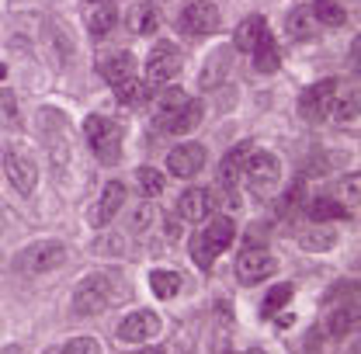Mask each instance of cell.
Returning a JSON list of instances; mask_svg holds the SVG:
<instances>
[{
    "mask_svg": "<svg viewBox=\"0 0 361 354\" xmlns=\"http://www.w3.org/2000/svg\"><path fill=\"white\" fill-rule=\"evenodd\" d=\"M4 77H7V66H4V63H0V80H4Z\"/></svg>",
    "mask_w": 361,
    "mask_h": 354,
    "instance_id": "obj_36",
    "label": "cell"
},
{
    "mask_svg": "<svg viewBox=\"0 0 361 354\" xmlns=\"http://www.w3.org/2000/svg\"><path fill=\"white\" fill-rule=\"evenodd\" d=\"M351 326H355V310L334 312V319H330V337H344Z\"/></svg>",
    "mask_w": 361,
    "mask_h": 354,
    "instance_id": "obj_33",
    "label": "cell"
},
{
    "mask_svg": "<svg viewBox=\"0 0 361 354\" xmlns=\"http://www.w3.org/2000/svg\"><path fill=\"white\" fill-rule=\"evenodd\" d=\"M316 18L310 7H295L292 14H288V21H285V35L292 39V42H310V39H316Z\"/></svg>",
    "mask_w": 361,
    "mask_h": 354,
    "instance_id": "obj_17",
    "label": "cell"
},
{
    "mask_svg": "<svg viewBox=\"0 0 361 354\" xmlns=\"http://www.w3.org/2000/svg\"><path fill=\"white\" fill-rule=\"evenodd\" d=\"M178 212L184 222H205L209 219V212H212V195L209 191H202V188H191V191H184L178 202Z\"/></svg>",
    "mask_w": 361,
    "mask_h": 354,
    "instance_id": "obj_16",
    "label": "cell"
},
{
    "mask_svg": "<svg viewBox=\"0 0 361 354\" xmlns=\"http://www.w3.org/2000/svg\"><path fill=\"white\" fill-rule=\"evenodd\" d=\"M4 171H7V181L18 195H32L35 184H39V167L35 160L21 149V146H7L4 149Z\"/></svg>",
    "mask_w": 361,
    "mask_h": 354,
    "instance_id": "obj_5",
    "label": "cell"
},
{
    "mask_svg": "<svg viewBox=\"0 0 361 354\" xmlns=\"http://www.w3.org/2000/svg\"><path fill=\"white\" fill-rule=\"evenodd\" d=\"M84 135L101 164H108V167L118 164V157H122V126L118 122H111L104 115H90L84 122Z\"/></svg>",
    "mask_w": 361,
    "mask_h": 354,
    "instance_id": "obj_2",
    "label": "cell"
},
{
    "mask_svg": "<svg viewBox=\"0 0 361 354\" xmlns=\"http://www.w3.org/2000/svg\"><path fill=\"white\" fill-rule=\"evenodd\" d=\"M223 354H233V351H223Z\"/></svg>",
    "mask_w": 361,
    "mask_h": 354,
    "instance_id": "obj_39",
    "label": "cell"
},
{
    "mask_svg": "<svg viewBox=\"0 0 361 354\" xmlns=\"http://www.w3.org/2000/svg\"><path fill=\"white\" fill-rule=\"evenodd\" d=\"M205 167V146L202 142H180L167 157V171L174 177H195Z\"/></svg>",
    "mask_w": 361,
    "mask_h": 354,
    "instance_id": "obj_13",
    "label": "cell"
},
{
    "mask_svg": "<svg viewBox=\"0 0 361 354\" xmlns=\"http://www.w3.org/2000/svg\"><path fill=\"white\" fill-rule=\"evenodd\" d=\"M129 28L135 35H153L160 28V11L153 4H135L133 14H129Z\"/></svg>",
    "mask_w": 361,
    "mask_h": 354,
    "instance_id": "obj_24",
    "label": "cell"
},
{
    "mask_svg": "<svg viewBox=\"0 0 361 354\" xmlns=\"http://www.w3.org/2000/svg\"><path fill=\"white\" fill-rule=\"evenodd\" d=\"M135 354H167L164 348H142V351H135Z\"/></svg>",
    "mask_w": 361,
    "mask_h": 354,
    "instance_id": "obj_35",
    "label": "cell"
},
{
    "mask_svg": "<svg viewBox=\"0 0 361 354\" xmlns=\"http://www.w3.org/2000/svg\"><path fill=\"white\" fill-rule=\"evenodd\" d=\"M157 222V209H153V202H142V205H135L133 212H129V233H146L149 226Z\"/></svg>",
    "mask_w": 361,
    "mask_h": 354,
    "instance_id": "obj_31",
    "label": "cell"
},
{
    "mask_svg": "<svg viewBox=\"0 0 361 354\" xmlns=\"http://www.w3.org/2000/svg\"><path fill=\"white\" fill-rule=\"evenodd\" d=\"M250 153H254V142L243 139L240 146H233V149L223 157V164H219V181H223L226 188H236V181L243 177V167H247Z\"/></svg>",
    "mask_w": 361,
    "mask_h": 354,
    "instance_id": "obj_14",
    "label": "cell"
},
{
    "mask_svg": "<svg viewBox=\"0 0 361 354\" xmlns=\"http://www.w3.org/2000/svg\"><path fill=\"white\" fill-rule=\"evenodd\" d=\"M250 52H254V70H257V73H274V70L281 66V56H278V45L271 39V32L254 45Z\"/></svg>",
    "mask_w": 361,
    "mask_h": 354,
    "instance_id": "obj_23",
    "label": "cell"
},
{
    "mask_svg": "<svg viewBox=\"0 0 361 354\" xmlns=\"http://www.w3.org/2000/svg\"><path fill=\"white\" fill-rule=\"evenodd\" d=\"M115 25H118L115 4H87V32L94 39H104Z\"/></svg>",
    "mask_w": 361,
    "mask_h": 354,
    "instance_id": "obj_19",
    "label": "cell"
},
{
    "mask_svg": "<svg viewBox=\"0 0 361 354\" xmlns=\"http://www.w3.org/2000/svg\"><path fill=\"white\" fill-rule=\"evenodd\" d=\"M334 243H337V233H334L330 226H323V222H316L313 229H306V233L299 236V247L310 250V254H323V250H330Z\"/></svg>",
    "mask_w": 361,
    "mask_h": 354,
    "instance_id": "obj_21",
    "label": "cell"
},
{
    "mask_svg": "<svg viewBox=\"0 0 361 354\" xmlns=\"http://www.w3.org/2000/svg\"><path fill=\"white\" fill-rule=\"evenodd\" d=\"M264 35H268V21H264L261 14H250V18H243V21L236 25V49L250 52Z\"/></svg>",
    "mask_w": 361,
    "mask_h": 354,
    "instance_id": "obj_20",
    "label": "cell"
},
{
    "mask_svg": "<svg viewBox=\"0 0 361 354\" xmlns=\"http://www.w3.org/2000/svg\"><path fill=\"white\" fill-rule=\"evenodd\" d=\"M198 122H202V104L191 101V97H184L174 108H157V111H153V129H157V133H167V135L195 133Z\"/></svg>",
    "mask_w": 361,
    "mask_h": 354,
    "instance_id": "obj_3",
    "label": "cell"
},
{
    "mask_svg": "<svg viewBox=\"0 0 361 354\" xmlns=\"http://www.w3.org/2000/svg\"><path fill=\"white\" fill-rule=\"evenodd\" d=\"M63 264H66V243H59V240L35 243L25 254V271H32V274H45V271H56Z\"/></svg>",
    "mask_w": 361,
    "mask_h": 354,
    "instance_id": "obj_12",
    "label": "cell"
},
{
    "mask_svg": "<svg viewBox=\"0 0 361 354\" xmlns=\"http://www.w3.org/2000/svg\"><path fill=\"white\" fill-rule=\"evenodd\" d=\"M292 292H295L292 285H274L268 295H264V306H261V312H264V316H274V312H281L285 306H288V303H292Z\"/></svg>",
    "mask_w": 361,
    "mask_h": 354,
    "instance_id": "obj_30",
    "label": "cell"
},
{
    "mask_svg": "<svg viewBox=\"0 0 361 354\" xmlns=\"http://www.w3.org/2000/svg\"><path fill=\"white\" fill-rule=\"evenodd\" d=\"M278 271V261L271 257L268 250H257V247H250V250H243L240 257H236V278L243 281V285H257V281H264Z\"/></svg>",
    "mask_w": 361,
    "mask_h": 354,
    "instance_id": "obj_11",
    "label": "cell"
},
{
    "mask_svg": "<svg viewBox=\"0 0 361 354\" xmlns=\"http://www.w3.org/2000/svg\"><path fill=\"white\" fill-rule=\"evenodd\" d=\"M87 4H115V0H87Z\"/></svg>",
    "mask_w": 361,
    "mask_h": 354,
    "instance_id": "obj_37",
    "label": "cell"
},
{
    "mask_svg": "<svg viewBox=\"0 0 361 354\" xmlns=\"http://www.w3.org/2000/svg\"><path fill=\"white\" fill-rule=\"evenodd\" d=\"M243 174H247L250 191H257V195H268V191H274V184L281 181V160H278L274 153H268V149H261V153H250V160H247Z\"/></svg>",
    "mask_w": 361,
    "mask_h": 354,
    "instance_id": "obj_9",
    "label": "cell"
},
{
    "mask_svg": "<svg viewBox=\"0 0 361 354\" xmlns=\"http://www.w3.org/2000/svg\"><path fill=\"white\" fill-rule=\"evenodd\" d=\"M97 70H101V77H104L108 84H118V80H126V77L135 73V56L126 52V49H122V52H111L108 59H101Z\"/></svg>",
    "mask_w": 361,
    "mask_h": 354,
    "instance_id": "obj_18",
    "label": "cell"
},
{
    "mask_svg": "<svg viewBox=\"0 0 361 354\" xmlns=\"http://www.w3.org/2000/svg\"><path fill=\"white\" fill-rule=\"evenodd\" d=\"M111 87H115V97H118L122 104H133V108L146 104L149 94H153L149 84H142V80H135V77H126V80H118V84H111Z\"/></svg>",
    "mask_w": 361,
    "mask_h": 354,
    "instance_id": "obj_22",
    "label": "cell"
},
{
    "mask_svg": "<svg viewBox=\"0 0 361 354\" xmlns=\"http://www.w3.org/2000/svg\"><path fill=\"white\" fill-rule=\"evenodd\" d=\"M313 18H316V25L341 28V25L348 21V11H344L337 0H316V4H313Z\"/></svg>",
    "mask_w": 361,
    "mask_h": 354,
    "instance_id": "obj_26",
    "label": "cell"
},
{
    "mask_svg": "<svg viewBox=\"0 0 361 354\" xmlns=\"http://www.w3.org/2000/svg\"><path fill=\"white\" fill-rule=\"evenodd\" d=\"M233 236H236V222L226 219V216L212 219L191 240V257H195V264L202 267V271H209V267L216 264V257H219L223 250H229Z\"/></svg>",
    "mask_w": 361,
    "mask_h": 354,
    "instance_id": "obj_1",
    "label": "cell"
},
{
    "mask_svg": "<svg viewBox=\"0 0 361 354\" xmlns=\"http://www.w3.org/2000/svg\"><path fill=\"white\" fill-rule=\"evenodd\" d=\"M330 111H334V122H337V126H355V122H358V94H351L348 101L334 104Z\"/></svg>",
    "mask_w": 361,
    "mask_h": 354,
    "instance_id": "obj_32",
    "label": "cell"
},
{
    "mask_svg": "<svg viewBox=\"0 0 361 354\" xmlns=\"http://www.w3.org/2000/svg\"><path fill=\"white\" fill-rule=\"evenodd\" d=\"M157 334H160V316L153 310L129 312V316L118 323V330H115V337H118L122 344H142V341H153Z\"/></svg>",
    "mask_w": 361,
    "mask_h": 354,
    "instance_id": "obj_10",
    "label": "cell"
},
{
    "mask_svg": "<svg viewBox=\"0 0 361 354\" xmlns=\"http://www.w3.org/2000/svg\"><path fill=\"white\" fill-rule=\"evenodd\" d=\"M111 299H115L111 278L108 274H87L73 292V312L77 316H97L101 310L111 306Z\"/></svg>",
    "mask_w": 361,
    "mask_h": 354,
    "instance_id": "obj_4",
    "label": "cell"
},
{
    "mask_svg": "<svg viewBox=\"0 0 361 354\" xmlns=\"http://www.w3.org/2000/svg\"><path fill=\"white\" fill-rule=\"evenodd\" d=\"M180 73V52L178 45L171 42H157L149 59H146V84L149 87H164L167 80H174Z\"/></svg>",
    "mask_w": 361,
    "mask_h": 354,
    "instance_id": "obj_8",
    "label": "cell"
},
{
    "mask_svg": "<svg viewBox=\"0 0 361 354\" xmlns=\"http://www.w3.org/2000/svg\"><path fill=\"white\" fill-rule=\"evenodd\" d=\"M149 288H153V295H157V299H174V295L180 292V274L178 271L160 267V271H153V274H149Z\"/></svg>",
    "mask_w": 361,
    "mask_h": 354,
    "instance_id": "obj_25",
    "label": "cell"
},
{
    "mask_svg": "<svg viewBox=\"0 0 361 354\" xmlns=\"http://www.w3.org/2000/svg\"><path fill=\"white\" fill-rule=\"evenodd\" d=\"M122 205H126V184H122V181H108V184H104V195H101V202H97V209H94V226H97V229L108 226V222L118 216Z\"/></svg>",
    "mask_w": 361,
    "mask_h": 354,
    "instance_id": "obj_15",
    "label": "cell"
},
{
    "mask_svg": "<svg viewBox=\"0 0 361 354\" xmlns=\"http://www.w3.org/2000/svg\"><path fill=\"white\" fill-rule=\"evenodd\" d=\"M337 84H341V80L326 77V80H319V84L302 90L299 111H302L306 122H323V118H330V108L337 104V101H334V97H337Z\"/></svg>",
    "mask_w": 361,
    "mask_h": 354,
    "instance_id": "obj_7",
    "label": "cell"
},
{
    "mask_svg": "<svg viewBox=\"0 0 361 354\" xmlns=\"http://www.w3.org/2000/svg\"><path fill=\"white\" fill-rule=\"evenodd\" d=\"M59 354H101V344L90 341V337H77V341H70Z\"/></svg>",
    "mask_w": 361,
    "mask_h": 354,
    "instance_id": "obj_34",
    "label": "cell"
},
{
    "mask_svg": "<svg viewBox=\"0 0 361 354\" xmlns=\"http://www.w3.org/2000/svg\"><path fill=\"white\" fill-rule=\"evenodd\" d=\"M247 354H264V351H261V348H250V351H247Z\"/></svg>",
    "mask_w": 361,
    "mask_h": 354,
    "instance_id": "obj_38",
    "label": "cell"
},
{
    "mask_svg": "<svg viewBox=\"0 0 361 354\" xmlns=\"http://www.w3.org/2000/svg\"><path fill=\"white\" fill-rule=\"evenodd\" d=\"M310 219L313 222H334V219H348V209L334 198H316L310 205Z\"/></svg>",
    "mask_w": 361,
    "mask_h": 354,
    "instance_id": "obj_27",
    "label": "cell"
},
{
    "mask_svg": "<svg viewBox=\"0 0 361 354\" xmlns=\"http://www.w3.org/2000/svg\"><path fill=\"white\" fill-rule=\"evenodd\" d=\"M0 126L4 129H21V111L14 90H0Z\"/></svg>",
    "mask_w": 361,
    "mask_h": 354,
    "instance_id": "obj_29",
    "label": "cell"
},
{
    "mask_svg": "<svg viewBox=\"0 0 361 354\" xmlns=\"http://www.w3.org/2000/svg\"><path fill=\"white\" fill-rule=\"evenodd\" d=\"M178 28L184 35H212L219 28V7L212 0H188L178 14Z\"/></svg>",
    "mask_w": 361,
    "mask_h": 354,
    "instance_id": "obj_6",
    "label": "cell"
},
{
    "mask_svg": "<svg viewBox=\"0 0 361 354\" xmlns=\"http://www.w3.org/2000/svg\"><path fill=\"white\" fill-rule=\"evenodd\" d=\"M135 181H139V188H142L146 198H157V195H164V188H167V177L160 174L157 167H139V171H135Z\"/></svg>",
    "mask_w": 361,
    "mask_h": 354,
    "instance_id": "obj_28",
    "label": "cell"
}]
</instances>
